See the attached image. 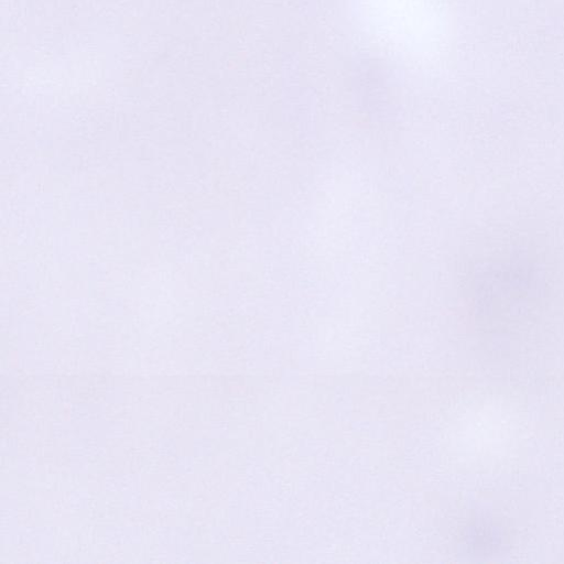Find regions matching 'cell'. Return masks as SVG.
<instances>
[{"label":"cell","mask_w":564,"mask_h":564,"mask_svg":"<svg viewBox=\"0 0 564 564\" xmlns=\"http://www.w3.org/2000/svg\"><path fill=\"white\" fill-rule=\"evenodd\" d=\"M475 257L469 300L489 330H522L541 318L560 289L556 258L543 237L520 230L491 232Z\"/></svg>","instance_id":"cell-1"},{"label":"cell","mask_w":564,"mask_h":564,"mask_svg":"<svg viewBox=\"0 0 564 564\" xmlns=\"http://www.w3.org/2000/svg\"><path fill=\"white\" fill-rule=\"evenodd\" d=\"M429 1V0H427ZM373 8L380 12V17H387L390 28H398L399 35L409 37L423 36V26L427 17L426 0H373ZM386 21V22H387Z\"/></svg>","instance_id":"cell-2"}]
</instances>
